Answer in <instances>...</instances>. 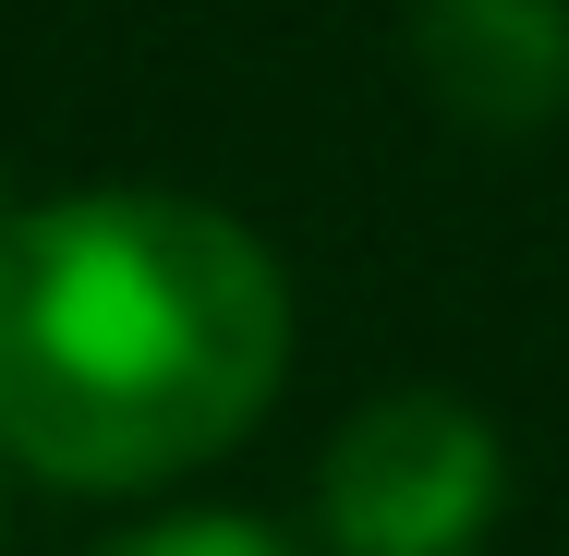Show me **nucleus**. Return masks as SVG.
<instances>
[{"instance_id":"obj_1","label":"nucleus","mask_w":569,"mask_h":556,"mask_svg":"<svg viewBox=\"0 0 569 556\" xmlns=\"http://www.w3.org/2000/svg\"><path fill=\"white\" fill-rule=\"evenodd\" d=\"M291 363V279L194 194H61L0 219V447L133 496L219 459Z\"/></svg>"},{"instance_id":"obj_2","label":"nucleus","mask_w":569,"mask_h":556,"mask_svg":"<svg viewBox=\"0 0 569 556\" xmlns=\"http://www.w3.org/2000/svg\"><path fill=\"white\" fill-rule=\"evenodd\" d=\"M509 508V447L449 387L363 400L316 459V545L328 556H472Z\"/></svg>"},{"instance_id":"obj_3","label":"nucleus","mask_w":569,"mask_h":556,"mask_svg":"<svg viewBox=\"0 0 569 556\" xmlns=\"http://www.w3.org/2000/svg\"><path fill=\"white\" fill-rule=\"evenodd\" d=\"M425 98L472 133H533L569 110V0H412Z\"/></svg>"},{"instance_id":"obj_4","label":"nucleus","mask_w":569,"mask_h":556,"mask_svg":"<svg viewBox=\"0 0 569 556\" xmlns=\"http://www.w3.org/2000/svg\"><path fill=\"white\" fill-rule=\"evenodd\" d=\"M98 556H303L291 533H267V520H230V508H194V520H146V533H121Z\"/></svg>"}]
</instances>
